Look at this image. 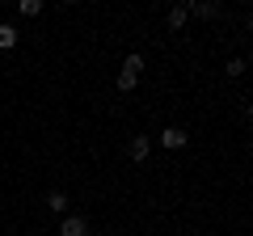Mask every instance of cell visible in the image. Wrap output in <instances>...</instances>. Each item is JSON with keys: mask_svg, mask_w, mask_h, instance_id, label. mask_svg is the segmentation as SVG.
I'll return each mask as SVG.
<instances>
[{"mask_svg": "<svg viewBox=\"0 0 253 236\" xmlns=\"http://www.w3.org/2000/svg\"><path fill=\"white\" fill-rule=\"evenodd\" d=\"M42 13V0H21V17H38Z\"/></svg>", "mask_w": 253, "mask_h": 236, "instance_id": "obj_5", "label": "cell"}, {"mask_svg": "<svg viewBox=\"0 0 253 236\" xmlns=\"http://www.w3.org/2000/svg\"><path fill=\"white\" fill-rule=\"evenodd\" d=\"M148 148H152V144H148L144 135H135V139H131V160H148Z\"/></svg>", "mask_w": 253, "mask_h": 236, "instance_id": "obj_3", "label": "cell"}, {"mask_svg": "<svg viewBox=\"0 0 253 236\" xmlns=\"http://www.w3.org/2000/svg\"><path fill=\"white\" fill-rule=\"evenodd\" d=\"M46 202H51V211H55V215H63V211H68V198H63L59 190H55V194H51V198H46Z\"/></svg>", "mask_w": 253, "mask_h": 236, "instance_id": "obj_8", "label": "cell"}, {"mask_svg": "<svg viewBox=\"0 0 253 236\" xmlns=\"http://www.w3.org/2000/svg\"><path fill=\"white\" fill-rule=\"evenodd\" d=\"M186 139H190V135H186L181 127H169V131L161 135V144H165V148H186Z\"/></svg>", "mask_w": 253, "mask_h": 236, "instance_id": "obj_2", "label": "cell"}, {"mask_svg": "<svg viewBox=\"0 0 253 236\" xmlns=\"http://www.w3.org/2000/svg\"><path fill=\"white\" fill-rule=\"evenodd\" d=\"M186 13H199V17H215V4H186Z\"/></svg>", "mask_w": 253, "mask_h": 236, "instance_id": "obj_6", "label": "cell"}, {"mask_svg": "<svg viewBox=\"0 0 253 236\" xmlns=\"http://www.w3.org/2000/svg\"><path fill=\"white\" fill-rule=\"evenodd\" d=\"M9 46H17V30H13V26H0V51H9Z\"/></svg>", "mask_w": 253, "mask_h": 236, "instance_id": "obj_4", "label": "cell"}, {"mask_svg": "<svg viewBox=\"0 0 253 236\" xmlns=\"http://www.w3.org/2000/svg\"><path fill=\"white\" fill-rule=\"evenodd\" d=\"M139 68H144V59H139V55H126V64H123V72L139 76Z\"/></svg>", "mask_w": 253, "mask_h": 236, "instance_id": "obj_9", "label": "cell"}, {"mask_svg": "<svg viewBox=\"0 0 253 236\" xmlns=\"http://www.w3.org/2000/svg\"><path fill=\"white\" fill-rule=\"evenodd\" d=\"M186 17H190V13H186V4H181V9H173V13H169V26H173V30H181V26H186Z\"/></svg>", "mask_w": 253, "mask_h": 236, "instance_id": "obj_7", "label": "cell"}, {"mask_svg": "<svg viewBox=\"0 0 253 236\" xmlns=\"http://www.w3.org/2000/svg\"><path fill=\"white\" fill-rule=\"evenodd\" d=\"M59 236H89V219L84 215H68L59 224Z\"/></svg>", "mask_w": 253, "mask_h": 236, "instance_id": "obj_1", "label": "cell"}, {"mask_svg": "<svg viewBox=\"0 0 253 236\" xmlns=\"http://www.w3.org/2000/svg\"><path fill=\"white\" fill-rule=\"evenodd\" d=\"M135 80H139V76H131V72H118V89H123V93H131V89H135Z\"/></svg>", "mask_w": 253, "mask_h": 236, "instance_id": "obj_10", "label": "cell"}]
</instances>
